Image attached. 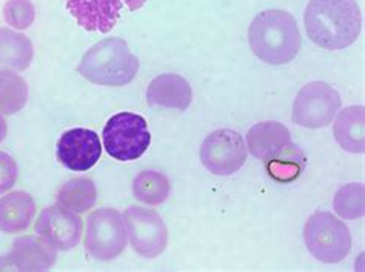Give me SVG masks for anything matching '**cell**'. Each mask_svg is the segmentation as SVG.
I'll return each instance as SVG.
<instances>
[{"label": "cell", "mask_w": 365, "mask_h": 272, "mask_svg": "<svg viewBox=\"0 0 365 272\" xmlns=\"http://www.w3.org/2000/svg\"><path fill=\"white\" fill-rule=\"evenodd\" d=\"M248 42L257 59L268 65L290 63L302 45L294 17L282 9L259 13L248 28Z\"/></svg>", "instance_id": "cell-2"}, {"label": "cell", "mask_w": 365, "mask_h": 272, "mask_svg": "<svg viewBox=\"0 0 365 272\" xmlns=\"http://www.w3.org/2000/svg\"><path fill=\"white\" fill-rule=\"evenodd\" d=\"M56 154L66 169L74 172L88 171L101 159L102 145L99 135L85 128L65 131L57 142Z\"/></svg>", "instance_id": "cell-12"}, {"label": "cell", "mask_w": 365, "mask_h": 272, "mask_svg": "<svg viewBox=\"0 0 365 272\" xmlns=\"http://www.w3.org/2000/svg\"><path fill=\"white\" fill-rule=\"evenodd\" d=\"M33 43L26 36L0 28V70L25 71L33 62Z\"/></svg>", "instance_id": "cell-18"}, {"label": "cell", "mask_w": 365, "mask_h": 272, "mask_svg": "<svg viewBox=\"0 0 365 272\" xmlns=\"http://www.w3.org/2000/svg\"><path fill=\"white\" fill-rule=\"evenodd\" d=\"M304 21L310 41L329 51L353 45L362 28L356 0H310Z\"/></svg>", "instance_id": "cell-1"}, {"label": "cell", "mask_w": 365, "mask_h": 272, "mask_svg": "<svg viewBox=\"0 0 365 272\" xmlns=\"http://www.w3.org/2000/svg\"><path fill=\"white\" fill-rule=\"evenodd\" d=\"M342 99L333 86L312 82L297 93L293 103V122L302 128L319 130L329 126L341 108Z\"/></svg>", "instance_id": "cell-7"}, {"label": "cell", "mask_w": 365, "mask_h": 272, "mask_svg": "<svg viewBox=\"0 0 365 272\" xmlns=\"http://www.w3.org/2000/svg\"><path fill=\"white\" fill-rule=\"evenodd\" d=\"M133 194L145 205L158 206L170 196V182L160 172L142 171L133 182Z\"/></svg>", "instance_id": "cell-20"}, {"label": "cell", "mask_w": 365, "mask_h": 272, "mask_svg": "<svg viewBox=\"0 0 365 272\" xmlns=\"http://www.w3.org/2000/svg\"><path fill=\"white\" fill-rule=\"evenodd\" d=\"M82 231V219L61 205L45 208L36 221L37 234L61 251H70L78 246Z\"/></svg>", "instance_id": "cell-11"}, {"label": "cell", "mask_w": 365, "mask_h": 272, "mask_svg": "<svg viewBox=\"0 0 365 272\" xmlns=\"http://www.w3.org/2000/svg\"><path fill=\"white\" fill-rule=\"evenodd\" d=\"M78 71L83 79L96 85L123 86L138 75L139 59L130 51L127 42L110 37L83 54Z\"/></svg>", "instance_id": "cell-3"}, {"label": "cell", "mask_w": 365, "mask_h": 272, "mask_svg": "<svg viewBox=\"0 0 365 272\" xmlns=\"http://www.w3.org/2000/svg\"><path fill=\"white\" fill-rule=\"evenodd\" d=\"M292 143L287 126L277 122L256 123L247 134V148L259 160H270Z\"/></svg>", "instance_id": "cell-15"}, {"label": "cell", "mask_w": 365, "mask_h": 272, "mask_svg": "<svg viewBox=\"0 0 365 272\" xmlns=\"http://www.w3.org/2000/svg\"><path fill=\"white\" fill-rule=\"evenodd\" d=\"M265 163L270 177L279 182H290L299 176L304 168V154L296 145L290 143L285 150Z\"/></svg>", "instance_id": "cell-23"}, {"label": "cell", "mask_w": 365, "mask_h": 272, "mask_svg": "<svg viewBox=\"0 0 365 272\" xmlns=\"http://www.w3.org/2000/svg\"><path fill=\"white\" fill-rule=\"evenodd\" d=\"M334 212L344 220H358L365 214V188L362 183H349L339 188L333 199Z\"/></svg>", "instance_id": "cell-22"}, {"label": "cell", "mask_w": 365, "mask_h": 272, "mask_svg": "<svg viewBox=\"0 0 365 272\" xmlns=\"http://www.w3.org/2000/svg\"><path fill=\"white\" fill-rule=\"evenodd\" d=\"M16 160L6 152H0V194L11 189L17 180Z\"/></svg>", "instance_id": "cell-25"}, {"label": "cell", "mask_w": 365, "mask_h": 272, "mask_svg": "<svg viewBox=\"0 0 365 272\" xmlns=\"http://www.w3.org/2000/svg\"><path fill=\"white\" fill-rule=\"evenodd\" d=\"M85 251L101 261L119 257L127 246V228L123 216L111 208L96 209L86 220Z\"/></svg>", "instance_id": "cell-6"}, {"label": "cell", "mask_w": 365, "mask_h": 272, "mask_svg": "<svg viewBox=\"0 0 365 272\" xmlns=\"http://www.w3.org/2000/svg\"><path fill=\"white\" fill-rule=\"evenodd\" d=\"M70 14L83 30L110 33L116 26L122 9L138 11L148 0H65Z\"/></svg>", "instance_id": "cell-10"}, {"label": "cell", "mask_w": 365, "mask_h": 272, "mask_svg": "<svg viewBox=\"0 0 365 272\" xmlns=\"http://www.w3.org/2000/svg\"><path fill=\"white\" fill-rule=\"evenodd\" d=\"M105 151L119 162L142 157L151 143L147 120L139 114L119 113L107 122L102 132Z\"/></svg>", "instance_id": "cell-5"}, {"label": "cell", "mask_w": 365, "mask_h": 272, "mask_svg": "<svg viewBox=\"0 0 365 272\" xmlns=\"http://www.w3.org/2000/svg\"><path fill=\"white\" fill-rule=\"evenodd\" d=\"M125 228L134 252L147 258L160 256L167 248L168 231L156 211L130 206L125 211Z\"/></svg>", "instance_id": "cell-9"}, {"label": "cell", "mask_w": 365, "mask_h": 272, "mask_svg": "<svg viewBox=\"0 0 365 272\" xmlns=\"http://www.w3.org/2000/svg\"><path fill=\"white\" fill-rule=\"evenodd\" d=\"M304 240L310 254L327 265L339 263L351 249L350 229L330 212H316L307 220Z\"/></svg>", "instance_id": "cell-4"}, {"label": "cell", "mask_w": 365, "mask_h": 272, "mask_svg": "<svg viewBox=\"0 0 365 272\" xmlns=\"http://www.w3.org/2000/svg\"><path fill=\"white\" fill-rule=\"evenodd\" d=\"M98 202L96 184L88 177H76L66 182L57 192V205L76 214L90 211Z\"/></svg>", "instance_id": "cell-19"}, {"label": "cell", "mask_w": 365, "mask_h": 272, "mask_svg": "<svg viewBox=\"0 0 365 272\" xmlns=\"http://www.w3.org/2000/svg\"><path fill=\"white\" fill-rule=\"evenodd\" d=\"M5 21L17 30H26L36 21V9L31 0H8L4 6Z\"/></svg>", "instance_id": "cell-24"}, {"label": "cell", "mask_w": 365, "mask_h": 272, "mask_svg": "<svg viewBox=\"0 0 365 272\" xmlns=\"http://www.w3.org/2000/svg\"><path fill=\"white\" fill-rule=\"evenodd\" d=\"M57 249L42 237H19L9 254L0 257V269L46 271L54 266Z\"/></svg>", "instance_id": "cell-13"}, {"label": "cell", "mask_w": 365, "mask_h": 272, "mask_svg": "<svg viewBox=\"0 0 365 272\" xmlns=\"http://www.w3.org/2000/svg\"><path fill=\"white\" fill-rule=\"evenodd\" d=\"M333 134L336 142L345 151L362 154L365 151V108L349 106L336 117Z\"/></svg>", "instance_id": "cell-17"}, {"label": "cell", "mask_w": 365, "mask_h": 272, "mask_svg": "<svg viewBox=\"0 0 365 272\" xmlns=\"http://www.w3.org/2000/svg\"><path fill=\"white\" fill-rule=\"evenodd\" d=\"M191 99L190 83L178 74H162L153 79L147 90V102L153 108L173 110V111H185Z\"/></svg>", "instance_id": "cell-14"}, {"label": "cell", "mask_w": 365, "mask_h": 272, "mask_svg": "<svg viewBox=\"0 0 365 272\" xmlns=\"http://www.w3.org/2000/svg\"><path fill=\"white\" fill-rule=\"evenodd\" d=\"M5 135H6V122L4 119V115L0 114V142L5 139Z\"/></svg>", "instance_id": "cell-26"}, {"label": "cell", "mask_w": 365, "mask_h": 272, "mask_svg": "<svg viewBox=\"0 0 365 272\" xmlns=\"http://www.w3.org/2000/svg\"><path fill=\"white\" fill-rule=\"evenodd\" d=\"M28 100V85L14 71L0 70V114H16Z\"/></svg>", "instance_id": "cell-21"}, {"label": "cell", "mask_w": 365, "mask_h": 272, "mask_svg": "<svg viewBox=\"0 0 365 272\" xmlns=\"http://www.w3.org/2000/svg\"><path fill=\"white\" fill-rule=\"evenodd\" d=\"M200 162L215 176L227 177L247 162V143L237 131L217 130L207 135L200 147Z\"/></svg>", "instance_id": "cell-8"}, {"label": "cell", "mask_w": 365, "mask_h": 272, "mask_svg": "<svg viewBox=\"0 0 365 272\" xmlns=\"http://www.w3.org/2000/svg\"><path fill=\"white\" fill-rule=\"evenodd\" d=\"M36 216V203L30 194L14 191L0 199V231L17 234L30 228Z\"/></svg>", "instance_id": "cell-16"}]
</instances>
